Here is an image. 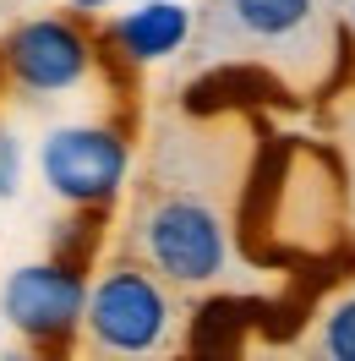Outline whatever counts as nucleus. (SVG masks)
<instances>
[{"label": "nucleus", "mask_w": 355, "mask_h": 361, "mask_svg": "<svg viewBox=\"0 0 355 361\" xmlns=\"http://www.w3.org/2000/svg\"><path fill=\"white\" fill-rule=\"evenodd\" d=\"M23 180V148H17V132L0 121V197H11Z\"/></svg>", "instance_id": "obj_9"}, {"label": "nucleus", "mask_w": 355, "mask_h": 361, "mask_svg": "<svg viewBox=\"0 0 355 361\" xmlns=\"http://www.w3.org/2000/svg\"><path fill=\"white\" fill-rule=\"evenodd\" d=\"M306 350L317 356H333V361H355V285L333 290L317 317H311V334H306Z\"/></svg>", "instance_id": "obj_8"}, {"label": "nucleus", "mask_w": 355, "mask_h": 361, "mask_svg": "<svg viewBox=\"0 0 355 361\" xmlns=\"http://www.w3.org/2000/svg\"><path fill=\"white\" fill-rule=\"evenodd\" d=\"M77 11H99V6H110V0H71Z\"/></svg>", "instance_id": "obj_10"}, {"label": "nucleus", "mask_w": 355, "mask_h": 361, "mask_svg": "<svg viewBox=\"0 0 355 361\" xmlns=\"http://www.w3.org/2000/svg\"><path fill=\"white\" fill-rule=\"evenodd\" d=\"M192 44L202 61L257 66L311 99L339 66V17L328 0H208Z\"/></svg>", "instance_id": "obj_2"}, {"label": "nucleus", "mask_w": 355, "mask_h": 361, "mask_svg": "<svg viewBox=\"0 0 355 361\" xmlns=\"http://www.w3.org/2000/svg\"><path fill=\"white\" fill-rule=\"evenodd\" d=\"M257 132L241 110H170L154 121L126 247L180 295H251L268 279L241 247Z\"/></svg>", "instance_id": "obj_1"}, {"label": "nucleus", "mask_w": 355, "mask_h": 361, "mask_svg": "<svg viewBox=\"0 0 355 361\" xmlns=\"http://www.w3.org/2000/svg\"><path fill=\"white\" fill-rule=\"evenodd\" d=\"M77 334L93 356H164L186 339V301L142 257H120L88 285Z\"/></svg>", "instance_id": "obj_3"}, {"label": "nucleus", "mask_w": 355, "mask_h": 361, "mask_svg": "<svg viewBox=\"0 0 355 361\" xmlns=\"http://www.w3.org/2000/svg\"><path fill=\"white\" fill-rule=\"evenodd\" d=\"M192 27H197V11L180 6V0H142L137 11H120L104 33L110 55H120L126 66H158L192 44Z\"/></svg>", "instance_id": "obj_7"}, {"label": "nucleus", "mask_w": 355, "mask_h": 361, "mask_svg": "<svg viewBox=\"0 0 355 361\" xmlns=\"http://www.w3.org/2000/svg\"><path fill=\"white\" fill-rule=\"evenodd\" d=\"M93 66H99V49L71 17H27L0 44V77L27 104L77 93L93 77Z\"/></svg>", "instance_id": "obj_4"}, {"label": "nucleus", "mask_w": 355, "mask_h": 361, "mask_svg": "<svg viewBox=\"0 0 355 361\" xmlns=\"http://www.w3.org/2000/svg\"><path fill=\"white\" fill-rule=\"evenodd\" d=\"M82 301H88V279L66 257L23 263L0 285V317L33 345H66L82 323Z\"/></svg>", "instance_id": "obj_6"}, {"label": "nucleus", "mask_w": 355, "mask_h": 361, "mask_svg": "<svg viewBox=\"0 0 355 361\" xmlns=\"http://www.w3.org/2000/svg\"><path fill=\"white\" fill-rule=\"evenodd\" d=\"M132 170V142L115 126L99 121H77V126H55L39 142V176L44 186L71 208H104L115 192L126 186Z\"/></svg>", "instance_id": "obj_5"}, {"label": "nucleus", "mask_w": 355, "mask_h": 361, "mask_svg": "<svg viewBox=\"0 0 355 361\" xmlns=\"http://www.w3.org/2000/svg\"><path fill=\"white\" fill-rule=\"evenodd\" d=\"M350 197H355V186H350Z\"/></svg>", "instance_id": "obj_11"}]
</instances>
